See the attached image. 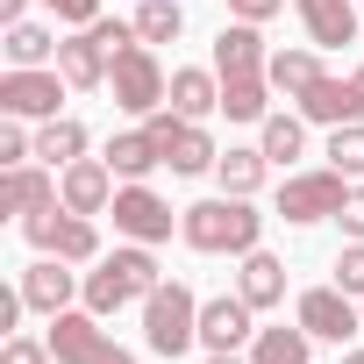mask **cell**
<instances>
[{"instance_id": "obj_1", "label": "cell", "mask_w": 364, "mask_h": 364, "mask_svg": "<svg viewBox=\"0 0 364 364\" xmlns=\"http://www.w3.org/2000/svg\"><path fill=\"white\" fill-rule=\"evenodd\" d=\"M264 22H229L215 36V79H222V114L229 122H264L272 114V50L257 36Z\"/></svg>"}, {"instance_id": "obj_2", "label": "cell", "mask_w": 364, "mask_h": 364, "mask_svg": "<svg viewBox=\"0 0 364 364\" xmlns=\"http://www.w3.org/2000/svg\"><path fill=\"white\" fill-rule=\"evenodd\" d=\"M178 236H186L200 257H250L257 236H264V215L243 193H215V200L178 208Z\"/></svg>"}, {"instance_id": "obj_3", "label": "cell", "mask_w": 364, "mask_h": 364, "mask_svg": "<svg viewBox=\"0 0 364 364\" xmlns=\"http://www.w3.org/2000/svg\"><path fill=\"white\" fill-rule=\"evenodd\" d=\"M157 286H164V272H157L150 243H129V250H114V257H100V264L86 272V307H93V314H114V307H129V300H150Z\"/></svg>"}, {"instance_id": "obj_4", "label": "cell", "mask_w": 364, "mask_h": 364, "mask_svg": "<svg viewBox=\"0 0 364 364\" xmlns=\"http://www.w3.org/2000/svg\"><path fill=\"white\" fill-rule=\"evenodd\" d=\"M122 43H136V22H86V29H72L65 43H58V72L72 79V93H93V86H107V72H114V50Z\"/></svg>"}, {"instance_id": "obj_5", "label": "cell", "mask_w": 364, "mask_h": 364, "mask_svg": "<svg viewBox=\"0 0 364 364\" xmlns=\"http://www.w3.org/2000/svg\"><path fill=\"white\" fill-rule=\"evenodd\" d=\"M143 343H150L157 357H186V350L200 343V300H193V286L164 279V286L143 300Z\"/></svg>"}, {"instance_id": "obj_6", "label": "cell", "mask_w": 364, "mask_h": 364, "mask_svg": "<svg viewBox=\"0 0 364 364\" xmlns=\"http://www.w3.org/2000/svg\"><path fill=\"white\" fill-rule=\"evenodd\" d=\"M22 236H29L43 257H65V264H100V229H93V215H72L65 200H50V208L22 215Z\"/></svg>"}, {"instance_id": "obj_7", "label": "cell", "mask_w": 364, "mask_h": 364, "mask_svg": "<svg viewBox=\"0 0 364 364\" xmlns=\"http://www.w3.org/2000/svg\"><path fill=\"white\" fill-rule=\"evenodd\" d=\"M107 93H114V107H122V114H157V107H164L171 79H164V65H157V50H150L143 36L114 50V72H107Z\"/></svg>"}, {"instance_id": "obj_8", "label": "cell", "mask_w": 364, "mask_h": 364, "mask_svg": "<svg viewBox=\"0 0 364 364\" xmlns=\"http://www.w3.org/2000/svg\"><path fill=\"white\" fill-rule=\"evenodd\" d=\"M343 200H350V178H343L336 164H321V171H286V186H279V222L314 229V222H336Z\"/></svg>"}, {"instance_id": "obj_9", "label": "cell", "mask_w": 364, "mask_h": 364, "mask_svg": "<svg viewBox=\"0 0 364 364\" xmlns=\"http://www.w3.org/2000/svg\"><path fill=\"white\" fill-rule=\"evenodd\" d=\"M50 357H58V364H136V357L100 328L93 307H65V314H50Z\"/></svg>"}, {"instance_id": "obj_10", "label": "cell", "mask_w": 364, "mask_h": 364, "mask_svg": "<svg viewBox=\"0 0 364 364\" xmlns=\"http://www.w3.org/2000/svg\"><path fill=\"white\" fill-rule=\"evenodd\" d=\"M143 129L157 136V157L178 171V178H200V171H215V136L200 129V122H186V114H171V107H157V114H143Z\"/></svg>"}, {"instance_id": "obj_11", "label": "cell", "mask_w": 364, "mask_h": 364, "mask_svg": "<svg viewBox=\"0 0 364 364\" xmlns=\"http://www.w3.org/2000/svg\"><path fill=\"white\" fill-rule=\"evenodd\" d=\"M65 93H72V79H65L58 65H8V79H0V114L50 122Z\"/></svg>"}, {"instance_id": "obj_12", "label": "cell", "mask_w": 364, "mask_h": 364, "mask_svg": "<svg viewBox=\"0 0 364 364\" xmlns=\"http://www.w3.org/2000/svg\"><path fill=\"white\" fill-rule=\"evenodd\" d=\"M293 321H300L314 343H336V350H343V343L357 336V300H350L343 286H307L300 307H293Z\"/></svg>"}, {"instance_id": "obj_13", "label": "cell", "mask_w": 364, "mask_h": 364, "mask_svg": "<svg viewBox=\"0 0 364 364\" xmlns=\"http://www.w3.org/2000/svg\"><path fill=\"white\" fill-rule=\"evenodd\" d=\"M107 215H114V229H122L129 243H150V250H157V243L171 236V208L143 186V178H122V193H114V208H107Z\"/></svg>"}, {"instance_id": "obj_14", "label": "cell", "mask_w": 364, "mask_h": 364, "mask_svg": "<svg viewBox=\"0 0 364 364\" xmlns=\"http://www.w3.org/2000/svg\"><path fill=\"white\" fill-rule=\"evenodd\" d=\"M114 193H122V186H114V164H107V157H79V164L58 171V200H65L72 215H107Z\"/></svg>"}, {"instance_id": "obj_15", "label": "cell", "mask_w": 364, "mask_h": 364, "mask_svg": "<svg viewBox=\"0 0 364 364\" xmlns=\"http://www.w3.org/2000/svg\"><path fill=\"white\" fill-rule=\"evenodd\" d=\"M250 314H257V307H250L243 293H215V300H200V343H208V350H243V343L257 336Z\"/></svg>"}, {"instance_id": "obj_16", "label": "cell", "mask_w": 364, "mask_h": 364, "mask_svg": "<svg viewBox=\"0 0 364 364\" xmlns=\"http://www.w3.org/2000/svg\"><path fill=\"white\" fill-rule=\"evenodd\" d=\"M72 293H86V286L65 272V257H36V264L22 272V300H29V314H65Z\"/></svg>"}, {"instance_id": "obj_17", "label": "cell", "mask_w": 364, "mask_h": 364, "mask_svg": "<svg viewBox=\"0 0 364 364\" xmlns=\"http://www.w3.org/2000/svg\"><path fill=\"white\" fill-rule=\"evenodd\" d=\"M293 8H300L314 50H343V43H357V0H293Z\"/></svg>"}, {"instance_id": "obj_18", "label": "cell", "mask_w": 364, "mask_h": 364, "mask_svg": "<svg viewBox=\"0 0 364 364\" xmlns=\"http://www.w3.org/2000/svg\"><path fill=\"white\" fill-rule=\"evenodd\" d=\"M50 200H58V171L50 164H8L0 171V208L8 215H36Z\"/></svg>"}, {"instance_id": "obj_19", "label": "cell", "mask_w": 364, "mask_h": 364, "mask_svg": "<svg viewBox=\"0 0 364 364\" xmlns=\"http://www.w3.org/2000/svg\"><path fill=\"white\" fill-rule=\"evenodd\" d=\"M164 100H171V114H186V122H208V114L222 107V79H215V72H200V65H178Z\"/></svg>"}, {"instance_id": "obj_20", "label": "cell", "mask_w": 364, "mask_h": 364, "mask_svg": "<svg viewBox=\"0 0 364 364\" xmlns=\"http://www.w3.org/2000/svg\"><path fill=\"white\" fill-rule=\"evenodd\" d=\"M79 157H86V122H72V114L36 122V164L65 171V164H79Z\"/></svg>"}, {"instance_id": "obj_21", "label": "cell", "mask_w": 364, "mask_h": 364, "mask_svg": "<svg viewBox=\"0 0 364 364\" xmlns=\"http://www.w3.org/2000/svg\"><path fill=\"white\" fill-rule=\"evenodd\" d=\"M236 293H243L250 307H279V300H286V264L257 243V250L243 257V272H236Z\"/></svg>"}, {"instance_id": "obj_22", "label": "cell", "mask_w": 364, "mask_h": 364, "mask_svg": "<svg viewBox=\"0 0 364 364\" xmlns=\"http://www.w3.org/2000/svg\"><path fill=\"white\" fill-rule=\"evenodd\" d=\"M307 357H314V336H307L300 321H293V328L279 321V328H257V336H250V364H307Z\"/></svg>"}, {"instance_id": "obj_23", "label": "cell", "mask_w": 364, "mask_h": 364, "mask_svg": "<svg viewBox=\"0 0 364 364\" xmlns=\"http://www.w3.org/2000/svg\"><path fill=\"white\" fill-rule=\"evenodd\" d=\"M107 164H114V178H150L164 157H157V136H150V129H122V136L107 143Z\"/></svg>"}, {"instance_id": "obj_24", "label": "cell", "mask_w": 364, "mask_h": 364, "mask_svg": "<svg viewBox=\"0 0 364 364\" xmlns=\"http://www.w3.org/2000/svg\"><path fill=\"white\" fill-rule=\"evenodd\" d=\"M264 171H272V157H264V150H236V143H229V150L215 157V178H222V193H243V200L264 186Z\"/></svg>"}, {"instance_id": "obj_25", "label": "cell", "mask_w": 364, "mask_h": 364, "mask_svg": "<svg viewBox=\"0 0 364 364\" xmlns=\"http://www.w3.org/2000/svg\"><path fill=\"white\" fill-rule=\"evenodd\" d=\"M257 129H264V136H257V150H264L279 171H286V164L307 150V114H264Z\"/></svg>"}, {"instance_id": "obj_26", "label": "cell", "mask_w": 364, "mask_h": 364, "mask_svg": "<svg viewBox=\"0 0 364 364\" xmlns=\"http://www.w3.org/2000/svg\"><path fill=\"white\" fill-rule=\"evenodd\" d=\"M8 65H58V36L43 22H8Z\"/></svg>"}, {"instance_id": "obj_27", "label": "cell", "mask_w": 364, "mask_h": 364, "mask_svg": "<svg viewBox=\"0 0 364 364\" xmlns=\"http://www.w3.org/2000/svg\"><path fill=\"white\" fill-rule=\"evenodd\" d=\"M178 29H186V8H178V0H143L136 8V36L143 43H171Z\"/></svg>"}, {"instance_id": "obj_28", "label": "cell", "mask_w": 364, "mask_h": 364, "mask_svg": "<svg viewBox=\"0 0 364 364\" xmlns=\"http://www.w3.org/2000/svg\"><path fill=\"white\" fill-rule=\"evenodd\" d=\"M328 164H336L343 178H364V122H343V129H328Z\"/></svg>"}, {"instance_id": "obj_29", "label": "cell", "mask_w": 364, "mask_h": 364, "mask_svg": "<svg viewBox=\"0 0 364 364\" xmlns=\"http://www.w3.org/2000/svg\"><path fill=\"white\" fill-rule=\"evenodd\" d=\"M36 157V136L22 129V114H8V122H0V164H29Z\"/></svg>"}, {"instance_id": "obj_30", "label": "cell", "mask_w": 364, "mask_h": 364, "mask_svg": "<svg viewBox=\"0 0 364 364\" xmlns=\"http://www.w3.org/2000/svg\"><path fill=\"white\" fill-rule=\"evenodd\" d=\"M336 286H343L350 300H364V243H343V257H336Z\"/></svg>"}, {"instance_id": "obj_31", "label": "cell", "mask_w": 364, "mask_h": 364, "mask_svg": "<svg viewBox=\"0 0 364 364\" xmlns=\"http://www.w3.org/2000/svg\"><path fill=\"white\" fill-rule=\"evenodd\" d=\"M0 364H58V357H50V336H43V343H36V336H8Z\"/></svg>"}, {"instance_id": "obj_32", "label": "cell", "mask_w": 364, "mask_h": 364, "mask_svg": "<svg viewBox=\"0 0 364 364\" xmlns=\"http://www.w3.org/2000/svg\"><path fill=\"white\" fill-rule=\"evenodd\" d=\"M43 8H50L65 29H86V22H100V0H43Z\"/></svg>"}, {"instance_id": "obj_33", "label": "cell", "mask_w": 364, "mask_h": 364, "mask_svg": "<svg viewBox=\"0 0 364 364\" xmlns=\"http://www.w3.org/2000/svg\"><path fill=\"white\" fill-rule=\"evenodd\" d=\"M336 222H343V236H350V243H364V186H350V200H343V215H336Z\"/></svg>"}, {"instance_id": "obj_34", "label": "cell", "mask_w": 364, "mask_h": 364, "mask_svg": "<svg viewBox=\"0 0 364 364\" xmlns=\"http://www.w3.org/2000/svg\"><path fill=\"white\" fill-rule=\"evenodd\" d=\"M222 8H229L236 22H272V15L286 8V0H222Z\"/></svg>"}, {"instance_id": "obj_35", "label": "cell", "mask_w": 364, "mask_h": 364, "mask_svg": "<svg viewBox=\"0 0 364 364\" xmlns=\"http://www.w3.org/2000/svg\"><path fill=\"white\" fill-rule=\"evenodd\" d=\"M0 22H29V0H0Z\"/></svg>"}, {"instance_id": "obj_36", "label": "cell", "mask_w": 364, "mask_h": 364, "mask_svg": "<svg viewBox=\"0 0 364 364\" xmlns=\"http://www.w3.org/2000/svg\"><path fill=\"white\" fill-rule=\"evenodd\" d=\"M208 364H250V357H236V350H215V357H208Z\"/></svg>"}, {"instance_id": "obj_37", "label": "cell", "mask_w": 364, "mask_h": 364, "mask_svg": "<svg viewBox=\"0 0 364 364\" xmlns=\"http://www.w3.org/2000/svg\"><path fill=\"white\" fill-rule=\"evenodd\" d=\"M350 86H357V100H364V65H357V72H350Z\"/></svg>"}, {"instance_id": "obj_38", "label": "cell", "mask_w": 364, "mask_h": 364, "mask_svg": "<svg viewBox=\"0 0 364 364\" xmlns=\"http://www.w3.org/2000/svg\"><path fill=\"white\" fill-rule=\"evenodd\" d=\"M343 364H364V350H343Z\"/></svg>"}]
</instances>
